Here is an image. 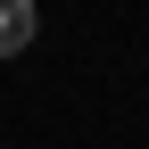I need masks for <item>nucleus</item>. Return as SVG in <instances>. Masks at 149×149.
Wrapping results in <instances>:
<instances>
[{
  "label": "nucleus",
  "mask_w": 149,
  "mask_h": 149,
  "mask_svg": "<svg viewBox=\"0 0 149 149\" xmlns=\"http://www.w3.org/2000/svg\"><path fill=\"white\" fill-rule=\"evenodd\" d=\"M33 33H42V8H33V0H0V58L33 50Z\"/></svg>",
  "instance_id": "nucleus-1"
}]
</instances>
